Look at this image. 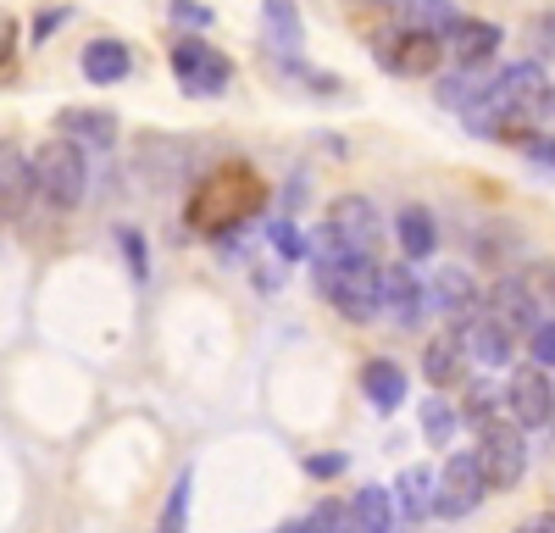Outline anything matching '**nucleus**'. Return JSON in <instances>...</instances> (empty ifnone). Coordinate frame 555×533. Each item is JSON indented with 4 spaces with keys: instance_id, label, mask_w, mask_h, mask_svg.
<instances>
[{
    "instance_id": "1",
    "label": "nucleus",
    "mask_w": 555,
    "mask_h": 533,
    "mask_svg": "<svg viewBox=\"0 0 555 533\" xmlns=\"http://www.w3.org/2000/svg\"><path fill=\"white\" fill-rule=\"evenodd\" d=\"M261 200H267V184L256 178V167L228 161V167L206 172L201 184H195L190 222H195L201 234H228V229H240L250 211H261Z\"/></svg>"
},
{
    "instance_id": "2",
    "label": "nucleus",
    "mask_w": 555,
    "mask_h": 533,
    "mask_svg": "<svg viewBox=\"0 0 555 533\" xmlns=\"http://www.w3.org/2000/svg\"><path fill=\"white\" fill-rule=\"evenodd\" d=\"M317 289L350 323H366V317H378V311H384L378 306V266L373 261H356V256H339V250L317 256Z\"/></svg>"
},
{
    "instance_id": "3",
    "label": "nucleus",
    "mask_w": 555,
    "mask_h": 533,
    "mask_svg": "<svg viewBox=\"0 0 555 533\" xmlns=\"http://www.w3.org/2000/svg\"><path fill=\"white\" fill-rule=\"evenodd\" d=\"M28 178H34V195L51 211H78L83 190H89V161H83V151L73 140H51L28 161Z\"/></svg>"
},
{
    "instance_id": "4",
    "label": "nucleus",
    "mask_w": 555,
    "mask_h": 533,
    "mask_svg": "<svg viewBox=\"0 0 555 533\" xmlns=\"http://www.w3.org/2000/svg\"><path fill=\"white\" fill-rule=\"evenodd\" d=\"M384 245V217L373 200L361 195H339L328 206V229H322V250H339V256H356V261H373Z\"/></svg>"
},
{
    "instance_id": "5",
    "label": "nucleus",
    "mask_w": 555,
    "mask_h": 533,
    "mask_svg": "<svg viewBox=\"0 0 555 533\" xmlns=\"http://www.w3.org/2000/svg\"><path fill=\"white\" fill-rule=\"evenodd\" d=\"M172 73H178L183 95L211 101V95H222V89H228V78H234V62H228L217 44H206V39H178L172 44Z\"/></svg>"
},
{
    "instance_id": "6",
    "label": "nucleus",
    "mask_w": 555,
    "mask_h": 533,
    "mask_svg": "<svg viewBox=\"0 0 555 533\" xmlns=\"http://www.w3.org/2000/svg\"><path fill=\"white\" fill-rule=\"evenodd\" d=\"M473 456H478L489 489H517L522 472H528V439H522L517 422H500V417H494V422L483 428V444H478Z\"/></svg>"
},
{
    "instance_id": "7",
    "label": "nucleus",
    "mask_w": 555,
    "mask_h": 533,
    "mask_svg": "<svg viewBox=\"0 0 555 533\" xmlns=\"http://www.w3.org/2000/svg\"><path fill=\"white\" fill-rule=\"evenodd\" d=\"M483 495H489L483 467H478V456H467V451H455V456L434 472V511H439V517H467V511L483 506Z\"/></svg>"
},
{
    "instance_id": "8",
    "label": "nucleus",
    "mask_w": 555,
    "mask_h": 533,
    "mask_svg": "<svg viewBox=\"0 0 555 533\" xmlns=\"http://www.w3.org/2000/svg\"><path fill=\"white\" fill-rule=\"evenodd\" d=\"M378 62L400 78H428L444 62V39H434L423 28H384L378 34Z\"/></svg>"
},
{
    "instance_id": "9",
    "label": "nucleus",
    "mask_w": 555,
    "mask_h": 533,
    "mask_svg": "<svg viewBox=\"0 0 555 533\" xmlns=\"http://www.w3.org/2000/svg\"><path fill=\"white\" fill-rule=\"evenodd\" d=\"M505 406H512L517 428H550L555 422V378L544 367H517L512 389H505Z\"/></svg>"
},
{
    "instance_id": "10",
    "label": "nucleus",
    "mask_w": 555,
    "mask_h": 533,
    "mask_svg": "<svg viewBox=\"0 0 555 533\" xmlns=\"http://www.w3.org/2000/svg\"><path fill=\"white\" fill-rule=\"evenodd\" d=\"M483 317H494L500 328H512L517 339H528L539 323H544V300L528 289V278H500L489 295H483Z\"/></svg>"
},
{
    "instance_id": "11",
    "label": "nucleus",
    "mask_w": 555,
    "mask_h": 533,
    "mask_svg": "<svg viewBox=\"0 0 555 533\" xmlns=\"http://www.w3.org/2000/svg\"><path fill=\"white\" fill-rule=\"evenodd\" d=\"M378 306H384V317H395L400 328H411V323H423V306H428V289L416 284V273H411V261H400V266H378Z\"/></svg>"
},
{
    "instance_id": "12",
    "label": "nucleus",
    "mask_w": 555,
    "mask_h": 533,
    "mask_svg": "<svg viewBox=\"0 0 555 533\" xmlns=\"http://www.w3.org/2000/svg\"><path fill=\"white\" fill-rule=\"evenodd\" d=\"M444 56H455V67H489L500 56V28L483 17H461L444 34Z\"/></svg>"
},
{
    "instance_id": "13",
    "label": "nucleus",
    "mask_w": 555,
    "mask_h": 533,
    "mask_svg": "<svg viewBox=\"0 0 555 533\" xmlns=\"http://www.w3.org/2000/svg\"><path fill=\"white\" fill-rule=\"evenodd\" d=\"M428 300L444 311V317H455V323H473L483 295H478V284H473L467 266H439V278L428 284Z\"/></svg>"
},
{
    "instance_id": "14",
    "label": "nucleus",
    "mask_w": 555,
    "mask_h": 533,
    "mask_svg": "<svg viewBox=\"0 0 555 533\" xmlns=\"http://www.w3.org/2000/svg\"><path fill=\"white\" fill-rule=\"evenodd\" d=\"M56 133L73 140L78 151H112L117 145V117L112 112H89V106H67L56 117Z\"/></svg>"
},
{
    "instance_id": "15",
    "label": "nucleus",
    "mask_w": 555,
    "mask_h": 533,
    "mask_svg": "<svg viewBox=\"0 0 555 533\" xmlns=\"http://www.w3.org/2000/svg\"><path fill=\"white\" fill-rule=\"evenodd\" d=\"M400 511H395V495L378 483L356 489V500L345 506V533H395Z\"/></svg>"
},
{
    "instance_id": "16",
    "label": "nucleus",
    "mask_w": 555,
    "mask_h": 533,
    "mask_svg": "<svg viewBox=\"0 0 555 533\" xmlns=\"http://www.w3.org/2000/svg\"><path fill=\"white\" fill-rule=\"evenodd\" d=\"M461 350H467L473 362H483V367H505L517 355V334L500 328L494 317H483V311H478V317L467 323V334H461Z\"/></svg>"
},
{
    "instance_id": "17",
    "label": "nucleus",
    "mask_w": 555,
    "mask_h": 533,
    "mask_svg": "<svg viewBox=\"0 0 555 533\" xmlns=\"http://www.w3.org/2000/svg\"><path fill=\"white\" fill-rule=\"evenodd\" d=\"M489 89H494V73H489V67H455L450 78H439V106L473 117V112L489 101Z\"/></svg>"
},
{
    "instance_id": "18",
    "label": "nucleus",
    "mask_w": 555,
    "mask_h": 533,
    "mask_svg": "<svg viewBox=\"0 0 555 533\" xmlns=\"http://www.w3.org/2000/svg\"><path fill=\"white\" fill-rule=\"evenodd\" d=\"M133 73V56L122 39H89L83 44V78L89 83H122Z\"/></svg>"
},
{
    "instance_id": "19",
    "label": "nucleus",
    "mask_w": 555,
    "mask_h": 533,
    "mask_svg": "<svg viewBox=\"0 0 555 533\" xmlns=\"http://www.w3.org/2000/svg\"><path fill=\"white\" fill-rule=\"evenodd\" d=\"M361 394L373 400L378 412H400L405 406V373L395 362H384V355H373V362L361 367Z\"/></svg>"
},
{
    "instance_id": "20",
    "label": "nucleus",
    "mask_w": 555,
    "mask_h": 533,
    "mask_svg": "<svg viewBox=\"0 0 555 533\" xmlns=\"http://www.w3.org/2000/svg\"><path fill=\"white\" fill-rule=\"evenodd\" d=\"M395 239H400V250H405L411 261H428L434 245H439V222H434V211H428V206H405L400 222H395Z\"/></svg>"
},
{
    "instance_id": "21",
    "label": "nucleus",
    "mask_w": 555,
    "mask_h": 533,
    "mask_svg": "<svg viewBox=\"0 0 555 533\" xmlns=\"http://www.w3.org/2000/svg\"><path fill=\"white\" fill-rule=\"evenodd\" d=\"M395 506H400V522H423L434 511V472L428 467H411L395 478Z\"/></svg>"
},
{
    "instance_id": "22",
    "label": "nucleus",
    "mask_w": 555,
    "mask_h": 533,
    "mask_svg": "<svg viewBox=\"0 0 555 533\" xmlns=\"http://www.w3.org/2000/svg\"><path fill=\"white\" fill-rule=\"evenodd\" d=\"M461 367H467V350H461V339H434L423 350V373L434 389H455L461 384Z\"/></svg>"
},
{
    "instance_id": "23",
    "label": "nucleus",
    "mask_w": 555,
    "mask_h": 533,
    "mask_svg": "<svg viewBox=\"0 0 555 533\" xmlns=\"http://www.w3.org/2000/svg\"><path fill=\"white\" fill-rule=\"evenodd\" d=\"M261 17H267V39H272L284 56H295V51H300V12H295V0H267Z\"/></svg>"
},
{
    "instance_id": "24",
    "label": "nucleus",
    "mask_w": 555,
    "mask_h": 533,
    "mask_svg": "<svg viewBox=\"0 0 555 533\" xmlns=\"http://www.w3.org/2000/svg\"><path fill=\"white\" fill-rule=\"evenodd\" d=\"M28 190H34V178H28L23 156L0 145V217H12V211L23 206V195H28Z\"/></svg>"
},
{
    "instance_id": "25",
    "label": "nucleus",
    "mask_w": 555,
    "mask_h": 533,
    "mask_svg": "<svg viewBox=\"0 0 555 533\" xmlns=\"http://www.w3.org/2000/svg\"><path fill=\"white\" fill-rule=\"evenodd\" d=\"M278 533H345V506H339V500H322L311 517H300V522H284Z\"/></svg>"
},
{
    "instance_id": "26",
    "label": "nucleus",
    "mask_w": 555,
    "mask_h": 533,
    "mask_svg": "<svg viewBox=\"0 0 555 533\" xmlns=\"http://www.w3.org/2000/svg\"><path fill=\"white\" fill-rule=\"evenodd\" d=\"M423 439L428 444H450L455 439V412H450V400H423Z\"/></svg>"
},
{
    "instance_id": "27",
    "label": "nucleus",
    "mask_w": 555,
    "mask_h": 533,
    "mask_svg": "<svg viewBox=\"0 0 555 533\" xmlns=\"http://www.w3.org/2000/svg\"><path fill=\"white\" fill-rule=\"evenodd\" d=\"M183 506H190V472L172 483V495H167V511H162L156 533H183Z\"/></svg>"
},
{
    "instance_id": "28",
    "label": "nucleus",
    "mask_w": 555,
    "mask_h": 533,
    "mask_svg": "<svg viewBox=\"0 0 555 533\" xmlns=\"http://www.w3.org/2000/svg\"><path fill=\"white\" fill-rule=\"evenodd\" d=\"M267 234H272V250H278V256H284V261H295V256H306V239H300V229H295V222H289V217H278V222H272V229H267Z\"/></svg>"
},
{
    "instance_id": "29",
    "label": "nucleus",
    "mask_w": 555,
    "mask_h": 533,
    "mask_svg": "<svg viewBox=\"0 0 555 533\" xmlns=\"http://www.w3.org/2000/svg\"><path fill=\"white\" fill-rule=\"evenodd\" d=\"M528 350H533V367H555V323H539L533 334H528Z\"/></svg>"
},
{
    "instance_id": "30",
    "label": "nucleus",
    "mask_w": 555,
    "mask_h": 533,
    "mask_svg": "<svg viewBox=\"0 0 555 533\" xmlns=\"http://www.w3.org/2000/svg\"><path fill=\"white\" fill-rule=\"evenodd\" d=\"M117 239H122V250H128V266H133V278H145V273H151V256H145V239H139L133 229H122Z\"/></svg>"
},
{
    "instance_id": "31",
    "label": "nucleus",
    "mask_w": 555,
    "mask_h": 533,
    "mask_svg": "<svg viewBox=\"0 0 555 533\" xmlns=\"http://www.w3.org/2000/svg\"><path fill=\"white\" fill-rule=\"evenodd\" d=\"M522 156L528 161H539V167H550L555 172V133H533V140L522 145Z\"/></svg>"
},
{
    "instance_id": "32",
    "label": "nucleus",
    "mask_w": 555,
    "mask_h": 533,
    "mask_svg": "<svg viewBox=\"0 0 555 533\" xmlns=\"http://www.w3.org/2000/svg\"><path fill=\"white\" fill-rule=\"evenodd\" d=\"M172 17H178V23H190V28H206V23H211V12L195 6V0H172Z\"/></svg>"
},
{
    "instance_id": "33",
    "label": "nucleus",
    "mask_w": 555,
    "mask_h": 533,
    "mask_svg": "<svg viewBox=\"0 0 555 533\" xmlns=\"http://www.w3.org/2000/svg\"><path fill=\"white\" fill-rule=\"evenodd\" d=\"M533 51L539 56H555V17H539L533 23Z\"/></svg>"
},
{
    "instance_id": "34",
    "label": "nucleus",
    "mask_w": 555,
    "mask_h": 533,
    "mask_svg": "<svg viewBox=\"0 0 555 533\" xmlns=\"http://www.w3.org/2000/svg\"><path fill=\"white\" fill-rule=\"evenodd\" d=\"M306 472H311V478H334V472H345V456H311Z\"/></svg>"
},
{
    "instance_id": "35",
    "label": "nucleus",
    "mask_w": 555,
    "mask_h": 533,
    "mask_svg": "<svg viewBox=\"0 0 555 533\" xmlns=\"http://www.w3.org/2000/svg\"><path fill=\"white\" fill-rule=\"evenodd\" d=\"M67 23V6H56V12H39V23H34V39H44L51 28H62Z\"/></svg>"
},
{
    "instance_id": "36",
    "label": "nucleus",
    "mask_w": 555,
    "mask_h": 533,
    "mask_svg": "<svg viewBox=\"0 0 555 533\" xmlns=\"http://www.w3.org/2000/svg\"><path fill=\"white\" fill-rule=\"evenodd\" d=\"M12 44H17V23H7V17H0V67L12 62Z\"/></svg>"
},
{
    "instance_id": "37",
    "label": "nucleus",
    "mask_w": 555,
    "mask_h": 533,
    "mask_svg": "<svg viewBox=\"0 0 555 533\" xmlns=\"http://www.w3.org/2000/svg\"><path fill=\"white\" fill-rule=\"evenodd\" d=\"M517 533H555V517H550V511H544V517H528Z\"/></svg>"
},
{
    "instance_id": "38",
    "label": "nucleus",
    "mask_w": 555,
    "mask_h": 533,
    "mask_svg": "<svg viewBox=\"0 0 555 533\" xmlns=\"http://www.w3.org/2000/svg\"><path fill=\"white\" fill-rule=\"evenodd\" d=\"M550 122V133H555V83H550V95H544V112H539V128Z\"/></svg>"
},
{
    "instance_id": "39",
    "label": "nucleus",
    "mask_w": 555,
    "mask_h": 533,
    "mask_svg": "<svg viewBox=\"0 0 555 533\" xmlns=\"http://www.w3.org/2000/svg\"><path fill=\"white\" fill-rule=\"evenodd\" d=\"M366 6H384V0H366Z\"/></svg>"
},
{
    "instance_id": "40",
    "label": "nucleus",
    "mask_w": 555,
    "mask_h": 533,
    "mask_svg": "<svg viewBox=\"0 0 555 533\" xmlns=\"http://www.w3.org/2000/svg\"><path fill=\"white\" fill-rule=\"evenodd\" d=\"M550 428H555V422H550Z\"/></svg>"
}]
</instances>
